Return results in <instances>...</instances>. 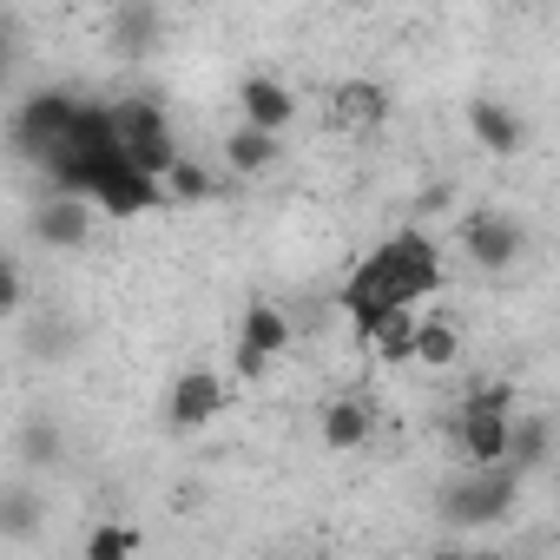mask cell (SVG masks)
<instances>
[{"label": "cell", "instance_id": "6da1fadb", "mask_svg": "<svg viewBox=\"0 0 560 560\" xmlns=\"http://www.w3.org/2000/svg\"><path fill=\"white\" fill-rule=\"evenodd\" d=\"M429 291H442V244L422 231V224H402L389 231L357 270H350V284H343V317L357 324V337L370 343L396 311H416Z\"/></svg>", "mask_w": 560, "mask_h": 560}, {"label": "cell", "instance_id": "7a4b0ae2", "mask_svg": "<svg viewBox=\"0 0 560 560\" xmlns=\"http://www.w3.org/2000/svg\"><path fill=\"white\" fill-rule=\"evenodd\" d=\"M508 416H514V389L508 383H488V389H475L455 409V442H462L468 468H501V455H508Z\"/></svg>", "mask_w": 560, "mask_h": 560}, {"label": "cell", "instance_id": "3957f363", "mask_svg": "<svg viewBox=\"0 0 560 560\" xmlns=\"http://www.w3.org/2000/svg\"><path fill=\"white\" fill-rule=\"evenodd\" d=\"M514 501H521L514 468H475L442 494V514H448V527H494V521H508Z\"/></svg>", "mask_w": 560, "mask_h": 560}, {"label": "cell", "instance_id": "277c9868", "mask_svg": "<svg viewBox=\"0 0 560 560\" xmlns=\"http://www.w3.org/2000/svg\"><path fill=\"white\" fill-rule=\"evenodd\" d=\"M73 113H80V93H67V86H40V93H27V100H21V113H14V145L40 165L47 152H60V145H67Z\"/></svg>", "mask_w": 560, "mask_h": 560}, {"label": "cell", "instance_id": "5b68a950", "mask_svg": "<svg viewBox=\"0 0 560 560\" xmlns=\"http://www.w3.org/2000/svg\"><path fill=\"white\" fill-rule=\"evenodd\" d=\"M298 343V324L277 311V304H250L244 311V324H237V350H231V370L244 376V383H257V376H270V363L284 357Z\"/></svg>", "mask_w": 560, "mask_h": 560}, {"label": "cell", "instance_id": "8992f818", "mask_svg": "<svg viewBox=\"0 0 560 560\" xmlns=\"http://www.w3.org/2000/svg\"><path fill=\"white\" fill-rule=\"evenodd\" d=\"M462 250H468L475 270L501 277V270H514V264L527 257V224H521L514 211H475V218L462 224Z\"/></svg>", "mask_w": 560, "mask_h": 560}, {"label": "cell", "instance_id": "52a82bcc", "mask_svg": "<svg viewBox=\"0 0 560 560\" xmlns=\"http://www.w3.org/2000/svg\"><path fill=\"white\" fill-rule=\"evenodd\" d=\"M218 416H224V376L205 370V363H191V370L172 383V396H165V429H172V435H198V429H211Z\"/></svg>", "mask_w": 560, "mask_h": 560}, {"label": "cell", "instance_id": "ba28073f", "mask_svg": "<svg viewBox=\"0 0 560 560\" xmlns=\"http://www.w3.org/2000/svg\"><path fill=\"white\" fill-rule=\"evenodd\" d=\"M237 126H250V132H264V139H284L291 126H298V93L277 80V73H244L237 80Z\"/></svg>", "mask_w": 560, "mask_h": 560}, {"label": "cell", "instance_id": "9c48e42d", "mask_svg": "<svg viewBox=\"0 0 560 560\" xmlns=\"http://www.w3.org/2000/svg\"><path fill=\"white\" fill-rule=\"evenodd\" d=\"M468 132H475V145L488 152V159H521V145H527V119L514 113V106H501V100H468Z\"/></svg>", "mask_w": 560, "mask_h": 560}, {"label": "cell", "instance_id": "30bf717a", "mask_svg": "<svg viewBox=\"0 0 560 560\" xmlns=\"http://www.w3.org/2000/svg\"><path fill=\"white\" fill-rule=\"evenodd\" d=\"M47 534V494L34 481H8L0 488V540L8 547H34Z\"/></svg>", "mask_w": 560, "mask_h": 560}, {"label": "cell", "instance_id": "8fae6325", "mask_svg": "<svg viewBox=\"0 0 560 560\" xmlns=\"http://www.w3.org/2000/svg\"><path fill=\"white\" fill-rule=\"evenodd\" d=\"M389 119V93L376 80H343L330 86V126L337 132H376Z\"/></svg>", "mask_w": 560, "mask_h": 560}, {"label": "cell", "instance_id": "7c38bea8", "mask_svg": "<svg viewBox=\"0 0 560 560\" xmlns=\"http://www.w3.org/2000/svg\"><path fill=\"white\" fill-rule=\"evenodd\" d=\"M93 205L86 198H47L40 211H34V237L47 244V250H80L86 237H93Z\"/></svg>", "mask_w": 560, "mask_h": 560}, {"label": "cell", "instance_id": "4fadbf2b", "mask_svg": "<svg viewBox=\"0 0 560 560\" xmlns=\"http://www.w3.org/2000/svg\"><path fill=\"white\" fill-rule=\"evenodd\" d=\"M376 435V409L363 396H337L324 409V448H363Z\"/></svg>", "mask_w": 560, "mask_h": 560}, {"label": "cell", "instance_id": "5bb4252c", "mask_svg": "<svg viewBox=\"0 0 560 560\" xmlns=\"http://www.w3.org/2000/svg\"><path fill=\"white\" fill-rule=\"evenodd\" d=\"M416 370H455L462 363V330L455 317H416Z\"/></svg>", "mask_w": 560, "mask_h": 560}, {"label": "cell", "instance_id": "9a60e30c", "mask_svg": "<svg viewBox=\"0 0 560 560\" xmlns=\"http://www.w3.org/2000/svg\"><path fill=\"white\" fill-rule=\"evenodd\" d=\"M14 455H21L34 475L60 468V455H67V435H60V422H54V416H27V422L14 429Z\"/></svg>", "mask_w": 560, "mask_h": 560}, {"label": "cell", "instance_id": "2e32d148", "mask_svg": "<svg viewBox=\"0 0 560 560\" xmlns=\"http://www.w3.org/2000/svg\"><path fill=\"white\" fill-rule=\"evenodd\" d=\"M547 448H553V435H547V416H508V455H501V468H514V475H534V468L547 462Z\"/></svg>", "mask_w": 560, "mask_h": 560}, {"label": "cell", "instance_id": "e0dca14e", "mask_svg": "<svg viewBox=\"0 0 560 560\" xmlns=\"http://www.w3.org/2000/svg\"><path fill=\"white\" fill-rule=\"evenodd\" d=\"M277 159H284V139H264V132H250V126H231V132H224V165H231L237 178H257V172H270Z\"/></svg>", "mask_w": 560, "mask_h": 560}, {"label": "cell", "instance_id": "ac0fdd59", "mask_svg": "<svg viewBox=\"0 0 560 560\" xmlns=\"http://www.w3.org/2000/svg\"><path fill=\"white\" fill-rule=\"evenodd\" d=\"M370 357H376L383 370H409V357H416V311H396V317L370 337Z\"/></svg>", "mask_w": 560, "mask_h": 560}, {"label": "cell", "instance_id": "d6986e66", "mask_svg": "<svg viewBox=\"0 0 560 560\" xmlns=\"http://www.w3.org/2000/svg\"><path fill=\"white\" fill-rule=\"evenodd\" d=\"M113 132H119V145H126V139L172 132V119H165V106H159V100H119V106H113Z\"/></svg>", "mask_w": 560, "mask_h": 560}, {"label": "cell", "instance_id": "ffe728a7", "mask_svg": "<svg viewBox=\"0 0 560 560\" xmlns=\"http://www.w3.org/2000/svg\"><path fill=\"white\" fill-rule=\"evenodd\" d=\"M159 21H165L159 8H119V14H113V47H119V54H145V47L159 40Z\"/></svg>", "mask_w": 560, "mask_h": 560}, {"label": "cell", "instance_id": "44dd1931", "mask_svg": "<svg viewBox=\"0 0 560 560\" xmlns=\"http://www.w3.org/2000/svg\"><path fill=\"white\" fill-rule=\"evenodd\" d=\"M132 553H139V527H126V521H106L86 534V560H132Z\"/></svg>", "mask_w": 560, "mask_h": 560}, {"label": "cell", "instance_id": "7402d4cb", "mask_svg": "<svg viewBox=\"0 0 560 560\" xmlns=\"http://www.w3.org/2000/svg\"><path fill=\"white\" fill-rule=\"evenodd\" d=\"M159 191H165V205H198V198H211V178H205V165L178 159V165H172V178H165Z\"/></svg>", "mask_w": 560, "mask_h": 560}, {"label": "cell", "instance_id": "603a6c76", "mask_svg": "<svg viewBox=\"0 0 560 560\" xmlns=\"http://www.w3.org/2000/svg\"><path fill=\"white\" fill-rule=\"evenodd\" d=\"M27 350H34V357H67V350H73V324H60V317H40V324L27 330Z\"/></svg>", "mask_w": 560, "mask_h": 560}, {"label": "cell", "instance_id": "cb8c5ba5", "mask_svg": "<svg viewBox=\"0 0 560 560\" xmlns=\"http://www.w3.org/2000/svg\"><path fill=\"white\" fill-rule=\"evenodd\" d=\"M21 298H27V291H21V270L0 257V324H14V317H21Z\"/></svg>", "mask_w": 560, "mask_h": 560}, {"label": "cell", "instance_id": "d4e9b609", "mask_svg": "<svg viewBox=\"0 0 560 560\" xmlns=\"http://www.w3.org/2000/svg\"><path fill=\"white\" fill-rule=\"evenodd\" d=\"M8 73H14V47H8V34H0V86H8Z\"/></svg>", "mask_w": 560, "mask_h": 560}]
</instances>
